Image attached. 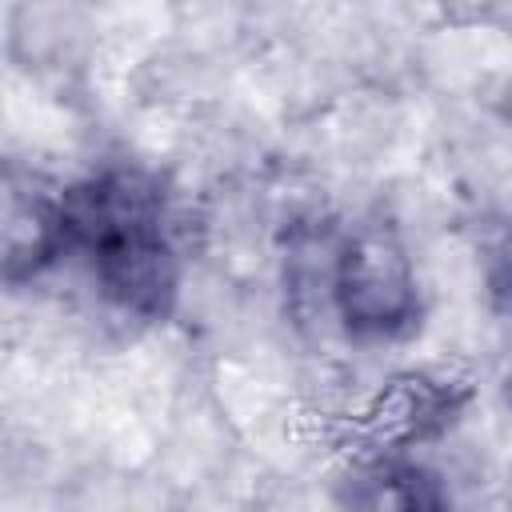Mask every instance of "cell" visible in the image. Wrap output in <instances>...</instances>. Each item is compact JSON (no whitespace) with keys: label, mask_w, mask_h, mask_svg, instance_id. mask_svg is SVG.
I'll return each instance as SVG.
<instances>
[{"label":"cell","mask_w":512,"mask_h":512,"mask_svg":"<svg viewBox=\"0 0 512 512\" xmlns=\"http://www.w3.org/2000/svg\"><path fill=\"white\" fill-rule=\"evenodd\" d=\"M64 264L124 320L164 324L176 312L192 224L176 188L148 164L112 160L60 192Z\"/></svg>","instance_id":"6da1fadb"},{"label":"cell","mask_w":512,"mask_h":512,"mask_svg":"<svg viewBox=\"0 0 512 512\" xmlns=\"http://www.w3.org/2000/svg\"><path fill=\"white\" fill-rule=\"evenodd\" d=\"M284 284L300 320H324L360 348L404 344L424 324L416 260L384 216L292 228Z\"/></svg>","instance_id":"7a4b0ae2"},{"label":"cell","mask_w":512,"mask_h":512,"mask_svg":"<svg viewBox=\"0 0 512 512\" xmlns=\"http://www.w3.org/2000/svg\"><path fill=\"white\" fill-rule=\"evenodd\" d=\"M472 384L452 368H404L380 380L348 416H340V444L348 460L416 456L436 444L468 408Z\"/></svg>","instance_id":"3957f363"},{"label":"cell","mask_w":512,"mask_h":512,"mask_svg":"<svg viewBox=\"0 0 512 512\" xmlns=\"http://www.w3.org/2000/svg\"><path fill=\"white\" fill-rule=\"evenodd\" d=\"M64 184L48 180L36 168L8 160L4 168V216H0V256L4 284L16 292L36 284L64 264Z\"/></svg>","instance_id":"277c9868"},{"label":"cell","mask_w":512,"mask_h":512,"mask_svg":"<svg viewBox=\"0 0 512 512\" xmlns=\"http://www.w3.org/2000/svg\"><path fill=\"white\" fill-rule=\"evenodd\" d=\"M344 504L360 508H440L448 492L436 472H428L416 456H368L348 460Z\"/></svg>","instance_id":"5b68a950"},{"label":"cell","mask_w":512,"mask_h":512,"mask_svg":"<svg viewBox=\"0 0 512 512\" xmlns=\"http://www.w3.org/2000/svg\"><path fill=\"white\" fill-rule=\"evenodd\" d=\"M484 292H488L492 312L504 316V320H512V224L488 248V260H484Z\"/></svg>","instance_id":"8992f818"},{"label":"cell","mask_w":512,"mask_h":512,"mask_svg":"<svg viewBox=\"0 0 512 512\" xmlns=\"http://www.w3.org/2000/svg\"><path fill=\"white\" fill-rule=\"evenodd\" d=\"M500 388H504V404L512 408V368H508V376H504V384H500Z\"/></svg>","instance_id":"52a82bcc"}]
</instances>
